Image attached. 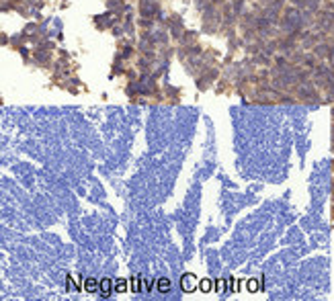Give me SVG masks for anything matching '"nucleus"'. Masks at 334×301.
Masks as SVG:
<instances>
[{"instance_id":"f257e3e1","label":"nucleus","mask_w":334,"mask_h":301,"mask_svg":"<svg viewBox=\"0 0 334 301\" xmlns=\"http://www.w3.org/2000/svg\"><path fill=\"white\" fill-rule=\"evenodd\" d=\"M183 289L184 291H193L195 289V276L193 275H184L183 276Z\"/></svg>"},{"instance_id":"f03ea898","label":"nucleus","mask_w":334,"mask_h":301,"mask_svg":"<svg viewBox=\"0 0 334 301\" xmlns=\"http://www.w3.org/2000/svg\"><path fill=\"white\" fill-rule=\"evenodd\" d=\"M201 289H203V291H209V281H203V283H201Z\"/></svg>"}]
</instances>
